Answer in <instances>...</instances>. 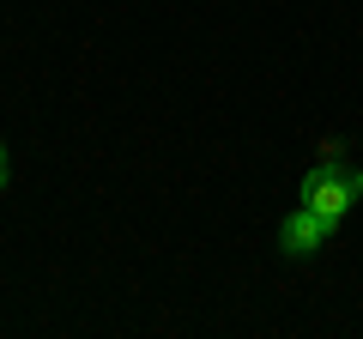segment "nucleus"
Returning a JSON list of instances; mask_svg holds the SVG:
<instances>
[{
  "label": "nucleus",
  "instance_id": "nucleus-1",
  "mask_svg": "<svg viewBox=\"0 0 363 339\" xmlns=\"http://www.w3.org/2000/svg\"><path fill=\"white\" fill-rule=\"evenodd\" d=\"M357 194H363V176L339 164V152H327L321 164H315L309 176H303V206H315L327 224H339V218H345V212L357 206Z\"/></svg>",
  "mask_w": 363,
  "mask_h": 339
},
{
  "label": "nucleus",
  "instance_id": "nucleus-2",
  "mask_svg": "<svg viewBox=\"0 0 363 339\" xmlns=\"http://www.w3.org/2000/svg\"><path fill=\"white\" fill-rule=\"evenodd\" d=\"M327 236H333V224H327L315 206H297L285 224H279V248H285V255H315Z\"/></svg>",
  "mask_w": 363,
  "mask_h": 339
},
{
  "label": "nucleus",
  "instance_id": "nucleus-3",
  "mask_svg": "<svg viewBox=\"0 0 363 339\" xmlns=\"http://www.w3.org/2000/svg\"><path fill=\"white\" fill-rule=\"evenodd\" d=\"M6 176H13V164H6V145H0V188H6Z\"/></svg>",
  "mask_w": 363,
  "mask_h": 339
}]
</instances>
